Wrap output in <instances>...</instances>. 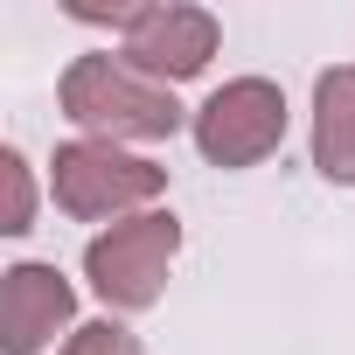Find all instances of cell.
I'll return each mask as SVG.
<instances>
[{
    "instance_id": "cell-1",
    "label": "cell",
    "mask_w": 355,
    "mask_h": 355,
    "mask_svg": "<svg viewBox=\"0 0 355 355\" xmlns=\"http://www.w3.org/2000/svg\"><path fill=\"white\" fill-rule=\"evenodd\" d=\"M56 105L84 139H174L182 132V105L167 84L139 77L119 49H91L70 56V70L56 77Z\"/></svg>"
},
{
    "instance_id": "cell-2",
    "label": "cell",
    "mask_w": 355,
    "mask_h": 355,
    "mask_svg": "<svg viewBox=\"0 0 355 355\" xmlns=\"http://www.w3.org/2000/svg\"><path fill=\"white\" fill-rule=\"evenodd\" d=\"M49 196L77 223H125L167 196V167L139 160L112 139H70L49 153Z\"/></svg>"
},
{
    "instance_id": "cell-3",
    "label": "cell",
    "mask_w": 355,
    "mask_h": 355,
    "mask_svg": "<svg viewBox=\"0 0 355 355\" xmlns=\"http://www.w3.org/2000/svg\"><path fill=\"white\" fill-rule=\"evenodd\" d=\"M174 251H182V216L174 209H139L84 244V279L112 313H146L167 293Z\"/></svg>"
},
{
    "instance_id": "cell-4",
    "label": "cell",
    "mask_w": 355,
    "mask_h": 355,
    "mask_svg": "<svg viewBox=\"0 0 355 355\" xmlns=\"http://www.w3.org/2000/svg\"><path fill=\"white\" fill-rule=\"evenodd\" d=\"M286 146V91L272 77H230L196 105V153L209 167H258Z\"/></svg>"
},
{
    "instance_id": "cell-5",
    "label": "cell",
    "mask_w": 355,
    "mask_h": 355,
    "mask_svg": "<svg viewBox=\"0 0 355 355\" xmlns=\"http://www.w3.org/2000/svg\"><path fill=\"white\" fill-rule=\"evenodd\" d=\"M216 42H223V21L209 8H196V0H139L132 21L119 28V56L139 77L167 84V91L202 77L209 56H216Z\"/></svg>"
},
{
    "instance_id": "cell-6",
    "label": "cell",
    "mask_w": 355,
    "mask_h": 355,
    "mask_svg": "<svg viewBox=\"0 0 355 355\" xmlns=\"http://www.w3.org/2000/svg\"><path fill=\"white\" fill-rule=\"evenodd\" d=\"M8 286H0V348L8 355H42L56 334L70 341L77 327V286L56 272V265H42V258H21V265H8L0 272Z\"/></svg>"
},
{
    "instance_id": "cell-7",
    "label": "cell",
    "mask_w": 355,
    "mask_h": 355,
    "mask_svg": "<svg viewBox=\"0 0 355 355\" xmlns=\"http://www.w3.org/2000/svg\"><path fill=\"white\" fill-rule=\"evenodd\" d=\"M313 174L355 189V63L313 77Z\"/></svg>"
},
{
    "instance_id": "cell-8",
    "label": "cell",
    "mask_w": 355,
    "mask_h": 355,
    "mask_svg": "<svg viewBox=\"0 0 355 355\" xmlns=\"http://www.w3.org/2000/svg\"><path fill=\"white\" fill-rule=\"evenodd\" d=\"M0 230L8 237L35 230V167L21 146H0Z\"/></svg>"
},
{
    "instance_id": "cell-9",
    "label": "cell",
    "mask_w": 355,
    "mask_h": 355,
    "mask_svg": "<svg viewBox=\"0 0 355 355\" xmlns=\"http://www.w3.org/2000/svg\"><path fill=\"white\" fill-rule=\"evenodd\" d=\"M56 355H146V348H139V334H132V327H119V320L105 313V320H84Z\"/></svg>"
}]
</instances>
